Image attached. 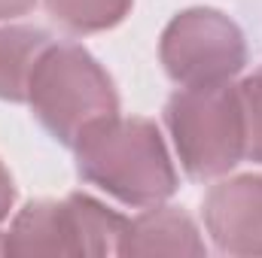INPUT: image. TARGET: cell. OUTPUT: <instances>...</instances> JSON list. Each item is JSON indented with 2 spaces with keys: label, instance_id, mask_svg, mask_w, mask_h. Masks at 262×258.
I'll return each instance as SVG.
<instances>
[{
  "label": "cell",
  "instance_id": "6da1fadb",
  "mask_svg": "<svg viewBox=\"0 0 262 258\" xmlns=\"http://www.w3.org/2000/svg\"><path fill=\"white\" fill-rule=\"evenodd\" d=\"M76 170L85 183L125 207H156L177 192V170L168 146L149 119L110 116L82 131L73 143Z\"/></svg>",
  "mask_w": 262,
  "mask_h": 258
},
{
  "label": "cell",
  "instance_id": "7a4b0ae2",
  "mask_svg": "<svg viewBox=\"0 0 262 258\" xmlns=\"http://www.w3.org/2000/svg\"><path fill=\"white\" fill-rule=\"evenodd\" d=\"M34 119L61 146H70L101 119L119 113V94L113 79L82 46L52 40L28 82V100Z\"/></svg>",
  "mask_w": 262,
  "mask_h": 258
},
{
  "label": "cell",
  "instance_id": "3957f363",
  "mask_svg": "<svg viewBox=\"0 0 262 258\" xmlns=\"http://www.w3.org/2000/svg\"><path fill=\"white\" fill-rule=\"evenodd\" d=\"M165 125L180 167L198 183L226 176L247 155L244 107L232 82L180 88L165 107Z\"/></svg>",
  "mask_w": 262,
  "mask_h": 258
},
{
  "label": "cell",
  "instance_id": "277c9868",
  "mask_svg": "<svg viewBox=\"0 0 262 258\" xmlns=\"http://www.w3.org/2000/svg\"><path fill=\"white\" fill-rule=\"evenodd\" d=\"M165 73L189 85H223L232 82L247 64L244 31L220 9H183L168 21L159 43Z\"/></svg>",
  "mask_w": 262,
  "mask_h": 258
},
{
  "label": "cell",
  "instance_id": "5b68a950",
  "mask_svg": "<svg viewBox=\"0 0 262 258\" xmlns=\"http://www.w3.org/2000/svg\"><path fill=\"white\" fill-rule=\"evenodd\" d=\"M204 228L223 255H262V173L216 183L204 197Z\"/></svg>",
  "mask_w": 262,
  "mask_h": 258
},
{
  "label": "cell",
  "instance_id": "8992f818",
  "mask_svg": "<svg viewBox=\"0 0 262 258\" xmlns=\"http://www.w3.org/2000/svg\"><path fill=\"white\" fill-rule=\"evenodd\" d=\"M3 255H85L73 197L31 200L3 234Z\"/></svg>",
  "mask_w": 262,
  "mask_h": 258
},
{
  "label": "cell",
  "instance_id": "52a82bcc",
  "mask_svg": "<svg viewBox=\"0 0 262 258\" xmlns=\"http://www.w3.org/2000/svg\"><path fill=\"white\" fill-rule=\"evenodd\" d=\"M122 255H207V243L201 231L177 207H146L137 219H128Z\"/></svg>",
  "mask_w": 262,
  "mask_h": 258
},
{
  "label": "cell",
  "instance_id": "ba28073f",
  "mask_svg": "<svg viewBox=\"0 0 262 258\" xmlns=\"http://www.w3.org/2000/svg\"><path fill=\"white\" fill-rule=\"evenodd\" d=\"M52 34L43 28L12 24L0 28V100L25 104L28 100V82L40 61V55L49 49Z\"/></svg>",
  "mask_w": 262,
  "mask_h": 258
},
{
  "label": "cell",
  "instance_id": "9c48e42d",
  "mask_svg": "<svg viewBox=\"0 0 262 258\" xmlns=\"http://www.w3.org/2000/svg\"><path fill=\"white\" fill-rule=\"evenodd\" d=\"M134 0H46L49 15L70 34H101L125 21Z\"/></svg>",
  "mask_w": 262,
  "mask_h": 258
},
{
  "label": "cell",
  "instance_id": "30bf717a",
  "mask_svg": "<svg viewBox=\"0 0 262 258\" xmlns=\"http://www.w3.org/2000/svg\"><path fill=\"white\" fill-rule=\"evenodd\" d=\"M241 107H244V131H247V155L250 161L262 164V70L247 76L238 85Z\"/></svg>",
  "mask_w": 262,
  "mask_h": 258
},
{
  "label": "cell",
  "instance_id": "8fae6325",
  "mask_svg": "<svg viewBox=\"0 0 262 258\" xmlns=\"http://www.w3.org/2000/svg\"><path fill=\"white\" fill-rule=\"evenodd\" d=\"M12 203H15V186H12V176H9L6 164L0 161V222L9 216Z\"/></svg>",
  "mask_w": 262,
  "mask_h": 258
},
{
  "label": "cell",
  "instance_id": "7c38bea8",
  "mask_svg": "<svg viewBox=\"0 0 262 258\" xmlns=\"http://www.w3.org/2000/svg\"><path fill=\"white\" fill-rule=\"evenodd\" d=\"M37 6V0H0V21L9 18H21Z\"/></svg>",
  "mask_w": 262,
  "mask_h": 258
},
{
  "label": "cell",
  "instance_id": "4fadbf2b",
  "mask_svg": "<svg viewBox=\"0 0 262 258\" xmlns=\"http://www.w3.org/2000/svg\"><path fill=\"white\" fill-rule=\"evenodd\" d=\"M0 255H3V234H0Z\"/></svg>",
  "mask_w": 262,
  "mask_h": 258
}]
</instances>
